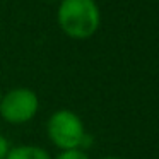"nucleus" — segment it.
Returning a JSON list of instances; mask_svg holds the SVG:
<instances>
[{
  "label": "nucleus",
  "instance_id": "6",
  "mask_svg": "<svg viewBox=\"0 0 159 159\" xmlns=\"http://www.w3.org/2000/svg\"><path fill=\"white\" fill-rule=\"evenodd\" d=\"M9 151H11V147H9V140L4 137V135H0V159L7 157Z\"/></svg>",
  "mask_w": 159,
  "mask_h": 159
},
{
  "label": "nucleus",
  "instance_id": "7",
  "mask_svg": "<svg viewBox=\"0 0 159 159\" xmlns=\"http://www.w3.org/2000/svg\"><path fill=\"white\" fill-rule=\"evenodd\" d=\"M103 159H121V157H116V156H106V157H103Z\"/></svg>",
  "mask_w": 159,
  "mask_h": 159
},
{
  "label": "nucleus",
  "instance_id": "2",
  "mask_svg": "<svg viewBox=\"0 0 159 159\" xmlns=\"http://www.w3.org/2000/svg\"><path fill=\"white\" fill-rule=\"evenodd\" d=\"M48 137L53 144L62 151H74L79 147H87L91 137L84 128L82 120L79 115L70 110H58L50 116L48 125Z\"/></svg>",
  "mask_w": 159,
  "mask_h": 159
},
{
  "label": "nucleus",
  "instance_id": "3",
  "mask_svg": "<svg viewBox=\"0 0 159 159\" xmlns=\"http://www.w3.org/2000/svg\"><path fill=\"white\" fill-rule=\"evenodd\" d=\"M39 101L34 91L28 87L11 89L0 99V115L5 121L14 125H21L33 120L38 113Z\"/></svg>",
  "mask_w": 159,
  "mask_h": 159
},
{
  "label": "nucleus",
  "instance_id": "8",
  "mask_svg": "<svg viewBox=\"0 0 159 159\" xmlns=\"http://www.w3.org/2000/svg\"><path fill=\"white\" fill-rule=\"evenodd\" d=\"M0 99H2V93H0Z\"/></svg>",
  "mask_w": 159,
  "mask_h": 159
},
{
  "label": "nucleus",
  "instance_id": "5",
  "mask_svg": "<svg viewBox=\"0 0 159 159\" xmlns=\"http://www.w3.org/2000/svg\"><path fill=\"white\" fill-rule=\"evenodd\" d=\"M55 159H89L82 151L79 149H74V151H63L62 154H58Z\"/></svg>",
  "mask_w": 159,
  "mask_h": 159
},
{
  "label": "nucleus",
  "instance_id": "4",
  "mask_svg": "<svg viewBox=\"0 0 159 159\" xmlns=\"http://www.w3.org/2000/svg\"><path fill=\"white\" fill-rule=\"evenodd\" d=\"M5 159H52L45 149L38 145H19L9 151Z\"/></svg>",
  "mask_w": 159,
  "mask_h": 159
},
{
  "label": "nucleus",
  "instance_id": "1",
  "mask_svg": "<svg viewBox=\"0 0 159 159\" xmlns=\"http://www.w3.org/2000/svg\"><path fill=\"white\" fill-rule=\"evenodd\" d=\"M57 19L69 38L87 39L99 29L101 14L94 0H62Z\"/></svg>",
  "mask_w": 159,
  "mask_h": 159
}]
</instances>
